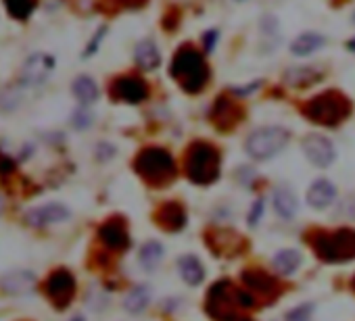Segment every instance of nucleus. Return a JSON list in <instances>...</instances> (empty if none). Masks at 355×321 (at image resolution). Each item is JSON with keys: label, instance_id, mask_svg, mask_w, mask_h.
Listing matches in <instances>:
<instances>
[{"label": "nucleus", "instance_id": "38", "mask_svg": "<svg viewBox=\"0 0 355 321\" xmlns=\"http://www.w3.org/2000/svg\"><path fill=\"white\" fill-rule=\"evenodd\" d=\"M3 209H5V201H3V196H0V213H3Z\"/></svg>", "mask_w": 355, "mask_h": 321}, {"label": "nucleus", "instance_id": "29", "mask_svg": "<svg viewBox=\"0 0 355 321\" xmlns=\"http://www.w3.org/2000/svg\"><path fill=\"white\" fill-rule=\"evenodd\" d=\"M71 123H73V127H78V129H86V127L92 125V115H90L86 109H78V111L73 113V117H71Z\"/></svg>", "mask_w": 355, "mask_h": 321}, {"label": "nucleus", "instance_id": "16", "mask_svg": "<svg viewBox=\"0 0 355 321\" xmlns=\"http://www.w3.org/2000/svg\"><path fill=\"white\" fill-rule=\"evenodd\" d=\"M0 288L7 294L24 296L36 288V275L28 269H13L0 277Z\"/></svg>", "mask_w": 355, "mask_h": 321}, {"label": "nucleus", "instance_id": "28", "mask_svg": "<svg viewBox=\"0 0 355 321\" xmlns=\"http://www.w3.org/2000/svg\"><path fill=\"white\" fill-rule=\"evenodd\" d=\"M313 315V304L311 302H303L299 306H295L293 311L286 313V321H309Z\"/></svg>", "mask_w": 355, "mask_h": 321}, {"label": "nucleus", "instance_id": "12", "mask_svg": "<svg viewBox=\"0 0 355 321\" xmlns=\"http://www.w3.org/2000/svg\"><path fill=\"white\" fill-rule=\"evenodd\" d=\"M243 284H245V288L249 292L255 294V298L263 296L268 300H274L282 292L280 282L274 275H270V273H266L261 269H249V271H245L243 273Z\"/></svg>", "mask_w": 355, "mask_h": 321}, {"label": "nucleus", "instance_id": "15", "mask_svg": "<svg viewBox=\"0 0 355 321\" xmlns=\"http://www.w3.org/2000/svg\"><path fill=\"white\" fill-rule=\"evenodd\" d=\"M155 221L159 223V228H163L165 232H180L187 226V209L180 203H165L159 207V211L155 213Z\"/></svg>", "mask_w": 355, "mask_h": 321}, {"label": "nucleus", "instance_id": "27", "mask_svg": "<svg viewBox=\"0 0 355 321\" xmlns=\"http://www.w3.org/2000/svg\"><path fill=\"white\" fill-rule=\"evenodd\" d=\"M5 7H7V13L13 19L26 21L36 9V0H5Z\"/></svg>", "mask_w": 355, "mask_h": 321}, {"label": "nucleus", "instance_id": "25", "mask_svg": "<svg viewBox=\"0 0 355 321\" xmlns=\"http://www.w3.org/2000/svg\"><path fill=\"white\" fill-rule=\"evenodd\" d=\"M301 265V253L293 248H284L274 257V267L282 275H293Z\"/></svg>", "mask_w": 355, "mask_h": 321}, {"label": "nucleus", "instance_id": "23", "mask_svg": "<svg viewBox=\"0 0 355 321\" xmlns=\"http://www.w3.org/2000/svg\"><path fill=\"white\" fill-rule=\"evenodd\" d=\"M214 121L220 125V127H232L234 123H239V111L236 107L228 100V98H218L216 104H214Z\"/></svg>", "mask_w": 355, "mask_h": 321}, {"label": "nucleus", "instance_id": "39", "mask_svg": "<svg viewBox=\"0 0 355 321\" xmlns=\"http://www.w3.org/2000/svg\"><path fill=\"white\" fill-rule=\"evenodd\" d=\"M351 290L355 292V275H353V279H351Z\"/></svg>", "mask_w": 355, "mask_h": 321}, {"label": "nucleus", "instance_id": "13", "mask_svg": "<svg viewBox=\"0 0 355 321\" xmlns=\"http://www.w3.org/2000/svg\"><path fill=\"white\" fill-rule=\"evenodd\" d=\"M69 217H71V211L65 205H61V203H49V205L30 209L26 213V223L32 226V228H46V226H53V223L67 221Z\"/></svg>", "mask_w": 355, "mask_h": 321}, {"label": "nucleus", "instance_id": "7", "mask_svg": "<svg viewBox=\"0 0 355 321\" xmlns=\"http://www.w3.org/2000/svg\"><path fill=\"white\" fill-rule=\"evenodd\" d=\"M291 140L288 129L280 125H263L253 129L245 140V150L253 160H268L276 156Z\"/></svg>", "mask_w": 355, "mask_h": 321}, {"label": "nucleus", "instance_id": "2", "mask_svg": "<svg viewBox=\"0 0 355 321\" xmlns=\"http://www.w3.org/2000/svg\"><path fill=\"white\" fill-rule=\"evenodd\" d=\"M205 311L214 321H253L245 315L247 309L239 300V288L230 279H220L209 288Z\"/></svg>", "mask_w": 355, "mask_h": 321}, {"label": "nucleus", "instance_id": "6", "mask_svg": "<svg viewBox=\"0 0 355 321\" xmlns=\"http://www.w3.org/2000/svg\"><path fill=\"white\" fill-rule=\"evenodd\" d=\"M134 169L140 178H144L148 184L163 186L175 178V163L173 156L159 146H148L138 152L134 158Z\"/></svg>", "mask_w": 355, "mask_h": 321}, {"label": "nucleus", "instance_id": "18", "mask_svg": "<svg viewBox=\"0 0 355 321\" xmlns=\"http://www.w3.org/2000/svg\"><path fill=\"white\" fill-rule=\"evenodd\" d=\"M272 205L274 211L282 217V219H293L297 215L299 209V201L295 196V192L288 186H278L272 194Z\"/></svg>", "mask_w": 355, "mask_h": 321}, {"label": "nucleus", "instance_id": "22", "mask_svg": "<svg viewBox=\"0 0 355 321\" xmlns=\"http://www.w3.org/2000/svg\"><path fill=\"white\" fill-rule=\"evenodd\" d=\"M71 92H73V96H76L84 107L96 102V98H98V86H96V82H94L92 77H88V75L76 77L73 84H71Z\"/></svg>", "mask_w": 355, "mask_h": 321}, {"label": "nucleus", "instance_id": "26", "mask_svg": "<svg viewBox=\"0 0 355 321\" xmlns=\"http://www.w3.org/2000/svg\"><path fill=\"white\" fill-rule=\"evenodd\" d=\"M138 259H140V263H142L144 269H148V271L155 269L161 263V259H163V246H161V242H157V240L144 242L142 248H140V253H138Z\"/></svg>", "mask_w": 355, "mask_h": 321}, {"label": "nucleus", "instance_id": "34", "mask_svg": "<svg viewBox=\"0 0 355 321\" xmlns=\"http://www.w3.org/2000/svg\"><path fill=\"white\" fill-rule=\"evenodd\" d=\"M259 86H261V82H255V84H249V86L232 88V92H234L236 96H245V94H251V92H255V90H257Z\"/></svg>", "mask_w": 355, "mask_h": 321}, {"label": "nucleus", "instance_id": "1", "mask_svg": "<svg viewBox=\"0 0 355 321\" xmlns=\"http://www.w3.org/2000/svg\"><path fill=\"white\" fill-rule=\"evenodd\" d=\"M169 73L178 84H180V88L184 92H191V94L201 92L209 82V65H207L205 57L201 51H197L191 44L182 46L173 55Z\"/></svg>", "mask_w": 355, "mask_h": 321}, {"label": "nucleus", "instance_id": "11", "mask_svg": "<svg viewBox=\"0 0 355 321\" xmlns=\"http://www.w3.org/2000/svg\"><path fill=\"white\" fill-rule=\"evenodd\" d=\"M53 69H55V59L51 55L36 53L21 67V84L36 88V86H40V84H44L49 80Z\"/></svg>", "mask_w": 355, "mask_h": 321}, {"label": "nucleus", "instance_id": "8", "mask_svg": "<svg viewBox=\"0 0 355 321\" xmlns=\"http://www.w3.org/2000/svg\"><path fill=\"white\" fill-rule=\"evenodd\" d=\"M46 294L49 298L55 302V306L59 309H65L73 294H76V277L71 275V271L67 269H55L49 277H46Z\"/></svg>", "mask_w": 355, "mask_h": 321}, {"label": "nucleus", "instance_id": "14", "mask_svg": "<svg viewBox=\"0 0 355 321\" xmlns=\"http://www.w3.org/2000/svg\"><path fill=\"white\" fill-rule=\"evenodd\" d=\"M98 238L109 250H125L130 246V234L121 219H109L98 228Z\"/></svg>", "mask_w": 355, "mask_h": 321}, {"label": "nucleus", "instance_id": "24", "mask_svg": "<svg viewBox=\"0 0 355 321\" xmlns=\"http://www.w3.org/2000/svg\"><path fill=\"white\" fill-rule=\"evenodd\" d=\"M150 302V290L148 286H136L128 292L125 300H123V309L132 315H138L142 313Z\"/></svg>", "mask_w": 355, "mask_h": 321}, {"label": "nucleus", "instance_id": "19", "mask_svg": "<svg viewBox=\"0 0 355 321\" xmlns=\"http://www.w3.org/2000/svg\"><path fill=\"white\" fill-rule=\"evenodd\" d=\"M134 61L140 69L144 71H153L161 65V53L157 48V44L153 40H142L136 44L134 48Z\"/></svg>", "mask_w": 355, "mask_h": 321}, {"label": "nucleus", "instance_id": "10", "mask_svg": "<svg viewBox=\"0 0 355 321\" xmlns=\"http://www.w3.org/2000/svg\"><path fill=\"white\" fill-rule=\"evenodd\" d=\"M111 94L115 100L128 102V104H140L148 96V86L142 77L136 75H123L117 77L111 86Z\"/></svg>", "mask_w": 355, "mask_h": 321}, {"label": "nucleus", "instance_id": "20", "mask_svg": "<svg viewBox=\"0 0 355 321\" xmlns=\"http://www.w3.org/2000/svg\"><path fill=\"white\" fill-rule=\"evenodd\" d=\"M326 46V38L322 34H315V32H305L301 36H297L291 44V53L295 57H309L311 53L320 51Z\"/></svg>", "mask_w": 355, "mask_h": 321}, {"label": "nucleus", "instance_id": "33", "mask_svg": "<svg viewBox=\"0 0 355 321\" xmlns=\"http://www.w3.org/2000/svg\"><path fill=\"white\" fill-rule=\"evenodd\" d=\"M216 42H218V32H216V30L207 32V34L203 36V46H205V53H211V51H214V46H216Z\"/></svg>", "mask_w": 355, "mask_h": 321}, {"label": "nucleus", "instance_id": "9", "mask_svg": "<svg viewBox=\"0 0 355 321\" xmlns=\"http://www.w3.org/2000/svg\"><path fill=\"white\" fill-rule=\"evenodd\" d=\"M301 148L305 152V156L309 158V163H313L315 167H330L336 158V150L334 144L322 136V134H309L303 138Z\"/></svg>", "mask_w": 355, "mask_h": 321}, {"label": "nucleus", "instance_id": "5", "mask_svg": "<svg viewBox=\"0 0 355 321\" xmlns=\"http://www.w3.org/2000/svg\"><path fill=\"white\" fill-rule=\"evenodd\" d=\"M303 113L311 123H318V125H324V127H336L345 119H349L351 102H349V98L345 94L330 90V92H324V94L311 98L303 107Z\"/></svg>", "mask_w": 355, "mask_h": 321}, {"label": "nucleus", "instance_id": "40", "mask_svg": "<svg viewBox=\"0 0 355 321\" xmlns=\"http://www.w3.org/2000/svg\"><path fill=\"white\" fill-rule=\"evenodd\" d=\"M353 19H355V15H353Z\"/></svg>", "mask_w": 355, "mask_h": 321}, {"label": "nucleus", "instance_id": "35", "mask_svg": "<svg viewBox=\"0 0 355 321\" xmlns=\"http://www.w3.org/2000/svg\"><path fill=\"white\" fill-rule=\"evenodd\" d=\"M123 3L128 5V7H142L146 0H123Z\"/></svg>", "mask_w": 355, "mask_h": 321}, {"label": "nucleus", "instance_id": "30", "mask_svg": "<svg viewBox=\"0 0 355 321\" xmlns=\"http://www.w3.org/2000/svg\"><path fill=\"white\" fill-rule=\"evenodd\" d=\"M263 209H266L263 199H257V201L253 203L251 211H249V226H257V223H259V219H261V215H263Z\"/></svg>", "mask_w": 355, "mask_h": 321}, {"label": "nucleus", "instance_id": "32", "mask_svg": "<svg viewBox=\"0 0 355 321\" xmlns=\"http://www.w3.org/2000/svg\"><path fill=\"white\" fill-rule=\"evenodd\" d=\"M113 154H115V148H113L111 144H98V148H96L98 160H107V158H111Z\"/></svg>", "mask_w": 355, "mask_h": 321}, {"label": "nucleus", "instance_id": "17", "mask_svg": "<svg viewBox=\"0 0 355 321\" xmlns=\"http://www.w3.org/2000/svg\"><path fill=\"white\" fill-rule=\"evenodd\" d=\"M305 199H307V205H309L311 209H326V207H330V205L334 203V199H336V188H334V184L328 182V180H315V182L309 186Z\"/></svg>", "mask_w": 355, "mask_h": 321}, {"label": "nucleus", "instance_id": "21", "mask_svg": "<svg viewBox=\"0 0 355 321\" xmlns=\"http://www.w3.org/2000/svg\"><path fill=\"white\" fill-rule=\"evenodd\" d=\"M178 269H180V275L187 284L191 286H199L205 279V269L203 263L199 261V257L195 255H184L178 261Z\"/></svg>", "mask_w": 355, "mask_h": 321}, {"label": "nucleus", "instance_id": "31", "mask_svg": "<svg viewBox=\"0 0 355 321\" xmlns=\"http://www.w3.org/2000/svg\"><path fill=\"white\" fill-rule=\"evenodd\" d=\"M107 34V28H101L98 32H96V36H94V40L88 44V48L84 51V57H92V53H96V48H98V44H101V40H103V36Z\"/></svg>", "mask_w": 355, "mask_h": 321}, {"label": "nucleus", "instance_id": "3", "mask_svg": "<svg viewBox=\"0 0 355 321\" xmlns=\"http://www.w3.org/2000/svg\"><path fill=\"white\" fill-rule=\"evenodd\" d=\"M311 248L324 263H347L355 259V230L340 228L334 232H315Z\"/></svg>", "mask_w": 355, "mask_h": 321}, {"label": "nucleus", "instance_id": "4", "mask_svg": "<svg viewBox=\"0 0 355 321\" xmlns=\"http://www.w3.org/2000/svg\"><path fill=\"white\" fill-rule=\"evenodd\" d=\"M222 158L214 144L195 142L187 152V176L197 186H209L220 178Z\"/></svg>", "mask_w": 355, "mask_h": 321}, {"label": "nucleus", "instance_id": "36", "mask_svg": "<svg viewBox=\"0 0 355 321\" xmlns=\"http://www.w3.org/2000/svg\"><path fill=\"white\" fill-rule=\"evenodd\" d=\"M347 48H349V51H353V53H355V38H353V40H349V42H347Z\"/></svg>", "mask_w": 355, "mask_h": 321}, {"label": "nucleus", "instance_id": "37", "mask_svg": "<svg viewBox=\"0 0 355 321\" xmlns=\"http://www.w3.org/2000/svg\"><path fill=\"white\" fill-rule=\"evenodd\" d=\"M69 321H86V319H84V317H82V315H76V317H71V319H69Z\"/></svg>", "mask_w": 355, "mask_h": 321}]
</instances>
